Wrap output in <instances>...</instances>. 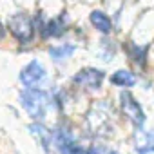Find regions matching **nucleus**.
<instances>
[{
    "label": "nucleus",
    "mask_w": 154,
    "mask_h": 154,
    "mask_svg": "<svg viewBox=\"0 0 154 154\" xmlns=\"http://www.w3.org/2000/svg\"><path fill=\"white\" fill-rule=\"evenodd\" d=\"M127 53H129V56L132 58V62H136L138 65H145V54H147V45H143V47H140V45H136V44H132V42H129V45H127Z\"/></svg>",
    "instance_id": "11"
},
{
    "label": "nucleus",
    "mask_w": 154,
    "mask_h": 154,
    "mask_svg": "<svg viewBox=\"0 0 154 154\" xmlns=\"http://www.w3.org/2000/svg\"><path fill=\"white\" fill-rule=\"evenodd\" d=\"M105 78V72L100 71V69H94V67H87V69H82L74 74L72 82L80 87H87V89H98L102 87V82Z\"/></svg>",
    "instance_id": "3"
},
{
    "label": "nucleus",
    "mask_w": 154,
    "mask_h": 154,
    "mask_svg": "<svg viewBox=\"0 0 154 154\" xmlns=\"http://www.w3.org/2000/svg\"><path fill=\"white\" fill-rule=\"evenodd\" d=\"M2 36H4V27H2V24H0V40H2Z\"/></svg>",
    "instance_id": "15"
},
{
    "label": "nucleus",
    "mask_w": 154,
    "mask_h": 154,
    "mask_svg": "<svg viewBox=\"0 0 154 154\" xmlns=\"http://www.w3.org/2000/svg\"><path fill=\"white\" fill-rule=\"evenodd\" d=\"M54 147L60 154H89V150L82 149L78 143L72 140V136L67 131H58L54 132Z\"/></svg>",
    "instance_id": "6"
},
{
    "label": "nucleus",
    "mask_w": 154,
    "mask_h": 154,
    "mask_svg": "<svg viewBox=\"0 0 154 154\" xmlns=\"http://www.w3.org/2000/svg\"><path fill=\"white\" fill-rule=\"evenodd\" d=\"M89 154H116V152H112L107 147H93V149H89Z\"/></svg>",
    "instance_id": "14"
},
{
    "label": "nucleus",
    "mask_w": 154,
    "mask_h": 154,
    "mask_svg": "<svg viewBox=\"0 0 154 154\" xmlns=\"http://www.w3.org/2000/svg\"><path fill=\"white\" fill-rule=\"evenodd\" d=\"M74 51H76L74 45H56V47H51L49 49V54L54 60H65V58L72 56Z\"/></svg>",
    "instance_id": "12"
},
{
    "label": "nucleus",
    "mask_w": 154,
    "mask_h": 154,
    "mask_svg": "<svg viewBox=\"0 0 154 154\" xmlns=\"http://www.w3.org/2000/svg\"><path fill=\"white\" fill-rule=\"evenodd\" d=\"M120 100H122V109H123V114L136 125V127H141L145 123V112L143 109L140 107V103L134 100V96L131 93H122L120 94Z\"/></svg>",
    "instance_id": "4"
},
{
    "label": "nucleus",
    "mask_w": 154,
    "mask_h": 154,
    "mask_svg": "<svg viewBox=\"0 0 154 154\" xmlns=\"http://www.w3.org/2000/svg\"><path fill=\"white\" fill-rule=\"evenodd\" d=\"M140 154H154V132L145 134V143L140 147Z\"/></svg>",
    "instance_id": "13"
},
{
    "label": "nucleus",
    "mask_w": 154,
    "mask_h": 154,
    "mask_svg": "<svg viewBox=\"0 0 154 154\" xmlns=\"http://www.w3.org/2000/svg\"><path fill=\"white\" fill-rule=\"evenodd\" d=\"M9 31L11 35L20 42V44H27L33 40L35 36V27H33V20L26 15V13H17L11 17L9 20Z\"/></svg>",
    "instance_id": "2"
},
{
    "label": "nucleus",
    "mask_w": 154,
    "mask_h": 154,
    "mask_svg": "<svg viewBox=\"0 0 154 154\" xmlns=\"http://www.w3.org/2000/svg\"><path fill=\"white\" fill-rule=\"evenodd\" d=\"M49 94L45 91H40V89H26L22 94H20V103L22 107L27 111V114L33 118V120H44L45 116V111L49 107Z\"/></svg>",
    "instance_id": "1"
},
{
    "label": "nucleus",
    "mask_w": 154,
    "mask_h": 154,
    "mask_svg": "<svg viewBox=\"0 0 154 154\" xmlns=\"http://www.w3.org/2000/svg\"><path fill=\"white\" fill-rule=\"evenodd\" d=\"M63 31H65L63 17H56V18H53V20H49L47 24L42 26V33H44V36H53V38H56V36H62Z\"/></svg>",
    "instance_id": "8"
},
{
    "label": "nucleus",
    "mask_w": 154,
    "mask_h": 154,
    "mask_svg": "<svg viewBox=\"0 0 154 154\" xmlns=\"http://www.w3.org/2000/svg\"><path fill=\"white\" fill-rule=\"evenodd\" d=\"M29 131H31V134L40 141V145H42V149L44 150H49V145L53 143V140H54V134L47 129V127H44L42 123H38V122H35V123H31L29 125Z\"/></svg>",
    "instance_id": "7"
},
{
    "label": "nucleus",
    "mask_w": 154,
    "mask_h": 154,
    "mask_svg": "<svg viewBox=\"0 0 154 154\" xmlns=\"http://www.w3.org/2000/svg\"><path fill=\"white\" fill-rule=\"evenodd\" d=\"M91 24H93L100 33H103V35H107V33L112 31V22H111V18H109L105 13H102V11H93V13H91Z\"/></svg>",
    "instance_id": "9"
},
{
    "label": "nucleus",
    "mask_w": 154,
    "mask_h": 154,
    "mask_svg": "<svg viewBox=\"0 0 154 154\" xmlns=\"http://www.w3.org/2000/svg\"><path fill=\"white\" fill-rule=\"evenodd\" d=\"M111 84H114L118 87H132L136 84V76L127 69H120L111 76Z\"/></svg>",
    "instance_id": "10"
},
{
    "label": "nucleus",
    "mask_w": 154,
    "mask_h": 154,
    "mask_svg": "<svg viewBox=\"0 0 154 154\" xmlns=\"http://www.w3.org/2000/svg\"><path fill=\"white\" fill-rule=\"evenodd\" d=\"M44 78H45V69H44V65H42L40 62H36V60L29 62V63L22 69V72H20V82H22L27 89H35Z\"/></svg>",
    "instance_id": "5"
}]
</instances>
